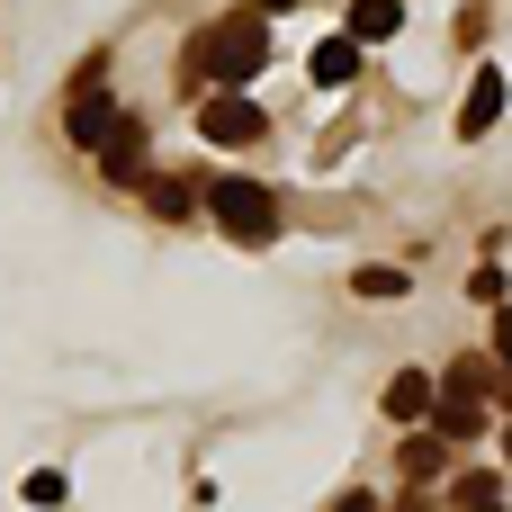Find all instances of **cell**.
<instances>
[{
    "instance_id": "13",
    "label": "cell",
    "mask_w": 512,
    "mask_h": 512,
    "mask_svg": "<svg viewBox=\"0 0 512 512\" xmlns=\"http://www.w3.org/2000/svg\"><path fill=\"white\" fill-rule=\"evenodd\" d=\"M27 504L54 512V504H63V477H54V468H36V477H27Z\"/></svg>"
},
{
    "instance_id": "15",
    "label": "cell",
    "mask_w": 512,
    "mask_h": 512,
    "mask_svg": "<svg viewBox=\"0 0 512 512\" xmlns=\"http://www.w3.org/2000/svg\"><path fill=\"white\" fill-rule=\"evenodd\" d=\"M333 512H378V495H342V504H333Z\"/></svg>"
},
{
    "instance_id": "1",
    "label": "cell",
    "mask_w": 512,
    "mask_h": 512,
    "mask_svg": "<svg viewBox=\"0 0 512 512\" xmlns=\"http://www.w3.org/2000/svg\"><path fill=\"white\" fill-rule=\"evenodd\" d=\"M261 63H270V27H261V9L207 18V27L189 36V72H198V81H216V90H243Z\"/></svg>"
},
{
    "instance_id": "16",
    "label": "cell",
    "mask_w": 512,
    "mask_h": 512,
    "mask_svg": "<svg viewBox=\"0 0 512 512\" xmlns=\"http://www.w3.org/2000/svg\"><path fill=\"white\" fill-rule=\"evenodd\" d=\"M252 9H261V18H270V9H288V0H252Z\"/></svg>"
},
{
    "instance_id": "14",
    "label": "cell",
    "mask_w": 512,
    "mask_h": 512,
    "mask_svg": "<svg viewBox=\"0 0 512 512\" xmlns=\"http://www.w3.org/2000/svg\"><path fill=\"white\" fill-rule=\"evenodd\" d=\"M495 369H512V306L495 315Z\"/></svg>"
},
{
    "instance_id": "8",
    "label": "cell",
    "mask_w": 512,
    "mask_h": 512,
    "mask_svg": "<svg viewBox=\"0 0 512 512\" xmlns=\"http://www.w3.org/2000/svg\"><path fill=\"white\" fill-rule=\"evenodd\" d=\"M315 81H324V90H351V81H360V45H351V36H324V45H315Z\"/></svg>"
},
{
    "instance_id": "12",
    "label": "cell",
    "mask_w": 512,
    "mask_h": 512,
    "mask_svg": "<svg viewBox=\"0 0 512 512\" xmlns=\"http://www.w3.org/2000/svg\"><path fill=\"white\" fill-rule=\"evenodd\" d=\"M450 504H459V512H477V504H495V477H450Z\"/></svg>"
},
{
    "instance_id": "11",
    "label": "cell",
    "mask_w": 512,
    "mask_h": 512,
    "mask_svg": "<svg viewBox=\"0 0 512 512\" xmlns=\"http://www.w3.org/2000/svg\"><path fill=\"white\" fill-rule=\"evenodd\" d=\"M351 288H360V297H405V270L378 261V270H351Z\"/></svg>"
},
{
    "instance_id": "3",
    "label": "cell",
    "mask_w": 512,
    "mask_h": 512,
    "mask_svg": "<svg viewBox=\"0 0 512 512\" xmlns=\"http://www.w3.org/2000/svg\"><path fill=\"white\" fill-rule=\"evenodd\" d=\"M261 126H270V117H261V108H252V99H243V90H216V99H207V108H198V135H207V144H216V153H225V144H252V135H261Z\"/></svg>"
},
{
    "instance_id": "6",
    "label": "cell",
    "mask_w": 512,
    "mask_h": 512,
    "mask_svg": "<svg viewBox=\"0 0 512 512\" xmlns=\"http://www.w3.org/2000/svg\"><path fill=\"white\" fill-rule=\"evenodd\" d=\"M432 405H441V387H432L423 369H396V378H387V414H396V423H432Z\"/></svg>"
},
{
    "instance_id": "7",
    "label": "cell",
    "mask_w": 512,
    "mask_h": 512,
    "mask_svg": "<svg viewBox=\"0 0 512 512\" xmlns=\"http://www.w3.org/2000/svg\"><path fill=\"white\" fill-rule=\"evenodd\" d=\"M396 27H405V0H351V27H342V36L369 54V45H387Z\"/></svg>"
},
{
    "instance_id": "2",
    "label": "cell",
    "mask_w": 512,
    "mask_h": 512,
    "mask_svg": "<svg viewBox=\"0 0 512 512\" xmlns=\"http://www.w3.org/2000/svg\"><path fill=\"white\" fill-rule=\"evenodd\" d=\"M207 216L234 234V243H279V198L261 180H216L207 189Z\"/></svg>"
},
{
    "instance_id": "10",
    "label": "cell",
    "mask_w": 512,
    "mask_h": 512,
    "mask_svg": "<svg viewBox=\"0 0 512 512\" xmlns=\"http://www.w3.org/2000/svg\"><path fill=\"white\" fill-rule=\"evenodd\" d=\"M144 198H153V216H189V198H207V189H189V180H153Z\"/></svg>"
},
{
    "instance_id": "5",
    "label": "cell",
    "mask_w": 512,
    "mask_h": 512,
    "mask_svg": "<svg viewBox=\"0 0 512 512\" xmlns=\"http://www.w3.org/2000/svg\"><path fill=\"white\" fill-rule=\"evenodd\" d=\"M504 72H495V63H486V72H477V81H468V99H459V135H468V144H477V135H495V117H504Z\"/></svg>"
},
{
    "instance_id": "4",
    "label": "cell",
    "mask_w": 512,
    "mask_h": 512,
    "mask_svg": "<svg viewBox=\"0 0 512 512\" xmlns=\"http://www.w3.org/2000/svg\"><path fill=\"white\" fill-rule=\"evenodd\" d=\"M99 171H108V180H144V117H135V108H117V126H108V144H99Z\"/></svg>"
},
{
    "instance_id": "9",
    "label": "cell",
    "mask_w": 512,
    "mask_h": 512,
    "mask_svg": "<svg viewBox=\"0 0 512 512\" xmlns=\"http://www.w3.org/2000/svg\"><path fill=\"white\" fill-rule=\"evenodd\" d=\"M405 477H414V486H423V477H450V441H441V432H414V441H405Z\"/></svg>"
},
{
    "instance_id": "17",
    "label": "cell",
    "mask_w": 512,
    "mask_h": 512,
    "mask_svg": "<svg viewBox=\"0 0 512 512\" xmlns=\"http://www.w3.org/2000/svg\"><path fill=\"white\" fill-rule=\"evenodd\" d=\"M504 468H512V423H504Z\"/></svg>"
},
{
    "instance_id": "18",
    "label": "cell",
    "mask_w": 512,
    "mask_h": 512,
    "mask_svg": "<svg viewBox=\"0 0 512 512\" xmlns=\"http://www.w3.org/2000/svg\"><path fill=\"white\" fill-rule=\"evenodd\" d=\"M477 512H504V504H477Z\"/></svg>"
}]
</instances>
